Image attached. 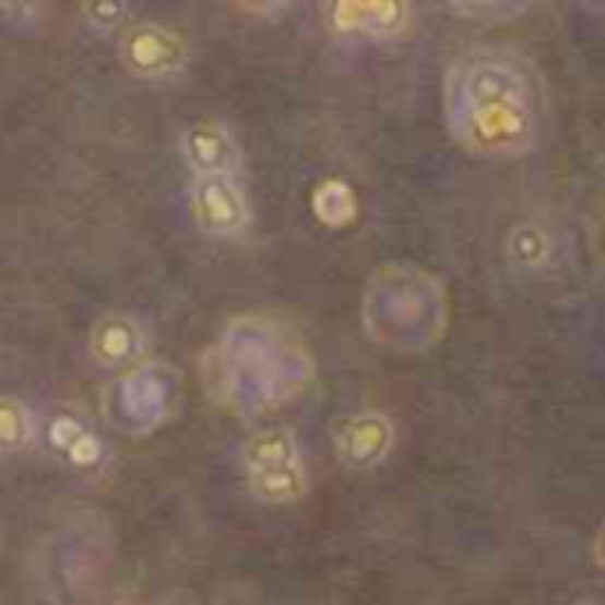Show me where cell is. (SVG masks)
<instances>
[{
  "instance_id": "obj_1",
  "label": "cell",
  "mask_w": 605,
  "mask_h": 605,
  "mask_svg": "<svg viewBox=\"0 0 605 605\" xmlns=\"http://www.w3.org/2000/svg\"><path fill=\"white\" fill-rule=\"evenodd\" d=\"M446 115L474 157L513 161L542 140L545 90L538 68L510 50H474L446 79Z\"/></svg>"
},
{
  "instance_id": "obj_2",
  "label": "cell",
  "mask_w": 605,
  "mask_h": 605,
  "mask_svg": "<svg viewBox=\"0 0 605 605\" xmlns=\"http://www.w3.org/2000/svg\"><path fill=\"white\" fill-rule=\"evenodd\" d=\"M118 58L126 72L143 82H168L178 79L189 64V44L186 36L161 22H135L118 39Z\"/></svg>"
},
{
  "instance_id": "obj_3",
  "label": "cell",
  "mask_w": 605,
  "mask_h": 605,
  "mask_svg": "<svg viewBox=\"0 0 605 605\" xmlns=\"http://www.w3.org/2000/svg\"><path fill=\"white\" fill-rule=\"evenodd\" d=\"M192 217L197 225L217 239H232L250 225V197L239 182V175H214L192 178Z\"/></svg>"
},
{
  "instance_id": "obj_4",
  "label": "cell",
  "mask_w": 605,
  "mask_h": 605,
  "mask_svg": "<svg viewBox=\"0 0 605 605\" xmlns=\"http://www.w3.org/2000/svg\"><path fill=\"white\" fill-rule=\"evenodd\" d=\"M395 446V428L392 420L378 414V410H364V414H349L335 424V452L339 463L349 466V471L364 474L375 471L378 463H384V456Z\"/></svg>"
},
{
  "instance_id": "obj_5",
  "label": "cell",
  "mask_w": 605,
  "mask_h": 605,
  "mask_svg": "<svg viewBox=\"0 0 605 605\" xmlns=\"http://www.w3.org/2000/svg\"><path fill=\"white\" fill-rule=\"evenodd\" d=\"M182 157L197 178L239 175V143L225 121H197L182 132Z\"/></svg>"
},
{
  "instance_id": "obj_6",
  "label": "cell",
  "mask_w": 605,
  "mask_h": 605,
  "mask_svg": "<svg viewBox=\"0 0 605 605\" xmlns=\"http://www.w3.org/2000/svg\"><path fill=\"white\" fill-rule=\"evenodd\" d=\"M410 8L395 4V0H346V4H332V25L339 33H364V36H395L406 29Z\"/></svg>"
},
{
  "instance_id": "obj_7",
  "label": "cell",
  "mask_w": 605,
  "mask_h": 605,
  "mask_svg": "<svg viewBox=\"0 0 605 605\" xmlns=\"http://www.w3.org/2000/svg\"><path fill=\"white\" fill-rule=\"evenodd\" d=\"M246 485L250 495L264 506H293L307 495V466L299 460L268 463V466H246Z\"/></svg>"
},
{
  "instance_id": "obj_8",
  "label": "cell",
  "mask_w": 605,
  "mask_h": 605,
  "mask_svg": "<svg viewBox=\"0 0 605 605\" xmlns=\"http://www.w3.org/2000/svg\"><path fill=\"white\" fill-rule=\"evenodd\" d=\"M90 353L96 356V364H104V367L135 360V356L143 353L140 324H132L129 318H104L90 335Z\"/></svg>"
},
{
  "instance_id": "obj_9",
  "label": "cell",
  "mask_w": 605,
  "mask_h": 605,
  "mask_svg": "<svg viewBox=\"0 0 605 605\" xmlns=\"http://www.w3.org/2000/svg\"><path fill=\"white\" fill-rule=\"evenodd\" d=\"M310 207H313V214H318L321 225L346 228L356 222V214H360V200H356V192L346 178H324V182L313 186Z\"/></svg>"
},
{
  "instance_id": "obj_10",
  "label": "cell",
  "mask_w": 605,
  "mask_h": 605,
  "mask_svg": "<svg viewBox=\"0 0 605 605\" xmlns=\"http://www.w3.org/2000/svg\"><path fill=\"white\" fill-rule=\"evenodd\" d=\"M36 438V420L29 406L15 395H0V456H15Z\"/></svg>"
},
{
  "instance_id": "obj_11",
  "label": "cell",
  "mask_w": 605,
  "mask_h": 605,
  "mask_svg": "<svg viewBox=\"0 0 605 605\" xmlns=\"http://www.w3.org/2000/svg\"><path fill=\"white\" fill-rule=\"evenodd\" d=\"M506 257H510V264L520 271H538L545 260L553 257V239L545 236V228L524 222L506 236Z\"/></svg>"
},
{
  "instance_id": "obj_12",
  "label": "cell",
  "mask_w": 605,
  "mask_h": 605,
  "mask_svg": "<svg viewBox=\"0 0 605 605\" xmlns=\"http://www.w3.org/2000/svg\"><path fill=\"white\" fill-rule=\"evenodd\" d=\"M285 460H299L296 435L285 428L257 431L250 442L242 446V471L246 466H268V463H285Z\"/></svg>"
},
{
  "instance_id": "obj_13",
  "label": "cell",
  "mask_w": 605,
  "mask_h": 605,
  "mask_svg": "<svg viewBox=\"0 0 605 605\" xmlns=\"http://www.w3.org/2000/svg\"><path fill=\"white\" fill-rule=\"evenodd\" d=\"M86 424H82L79 417H72V414H54L50 420H47V428H44V438H47V446L58 452V456H68L82 438H86Z\"/></svg>"
},
{
  "instance_id": "obj_14",
  "label": "cell",
  "mask_w": 605,
  "mask_h": 605,
  "mask_svg": "<svg viewBox=\"0 0 605 605\" xmlns=\"http://www.w3.org/2000/svg\"><path fill=\"white\" fill-rule=\"evenodd\" d=\"M595 559H598V567L605 570V527L598 531V538H595Z\"/></svg>"
}]
</instances>
